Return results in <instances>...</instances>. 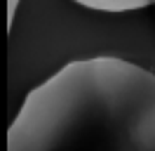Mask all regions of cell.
<instances>
[{
	"label": "cell",
	"instance_id": "3957f363",
	"mask_svg": "<svg viewBox=\"0 0 155 151\" xmlns=\"http://www.w3.org/2000/svg\"><path fill=\"white\" fill-rule=\"evenodd\" d=\"M21 0H7V28H12L14 17H17V7H19Z\"/></svg>",
	"mask_w": 155,
	"mask_h": 151
},
{
	"label": "cell",
	"instance_id": "6da1fadb",
	"mask_svg": "<svg viewBox=\"0 0 155 151\" xmlns=\"http://www.w3.org/2000/svg\"><path fill=\"white\" fill-rule=\"evenodd\" d=\"M7 149L155 151V73L117 57L71 61L28 92Z\"/></svg>",
	"mask_w": 155,
	"mask_h": 151
},
{
	"label": "cell",
	"instance_id": "7a4b0ae2",
	"mask_svg": "<svg viewBox=\"0 0 155 151\" xmlns=\"http://www.w3.org/2000/svg\"><path fill=\"white\" fill-rule=\"evenodd\" d=\"M73 2L99 12H132V9L155 5V0H73Z\"/></svg>",
	"mask_w": 155,
	"mask_h": 151
}]
</instances>
